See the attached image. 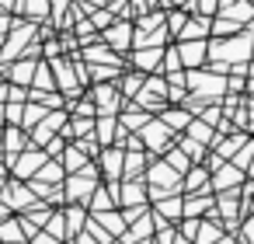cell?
Returning <instances> with one entry per match:
<instances>
[]
</instances>
